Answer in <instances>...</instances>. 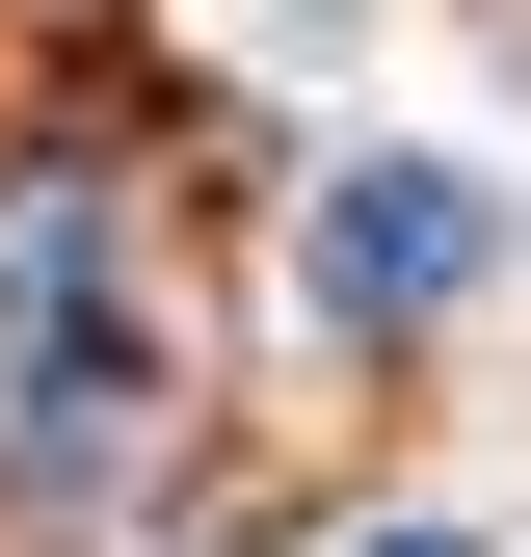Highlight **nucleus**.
<instances>
[{
    "mask_svg": "<svg viewBox=\"0 0 531 557\" xmlns=\"http://www.w3.org/2000/svg\"><path fill=\"white\" fill-rule=\"evenodd\" d=\"M293 265H319V319H452V293H479V186H452V160H346Z\"/></svg>",
    "mask_w": 531,
    "mask_h": 557,
    "instance_id": "f257e3e1",
    "label": "nucleus"
},
{
    "mask_svg": "<svg viewBox=\"0 0 531 557\" xmlns=\"http://www.w3.org/2000/svg\"><path fill=\"white\" fill-rule=\"evenodd\" d=\"M346 557H479V531H346Z\"/></svg>",
    "mask_w": 531,
    "mask_h": 557,
    "instance_id": "f03ea898",
    "label": "nucleus"
}]
</instances>
